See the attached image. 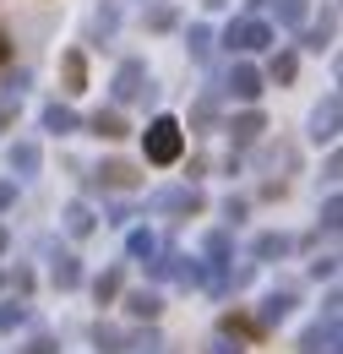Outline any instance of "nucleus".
Listing matches in <instances>:
<instances>
[{"label":"nucleus","instance_id":"a211bd4d","mask_svg":"<svg viewBox=\"0 0 343 354\" xmlns=\"http://www.w3.org/2000/svg\"><path fill=\"white\" fill-rule=\"evenodd\" d=\"M147 28H153V33L174 28V6H153V11H147Z\"/></svg>","mask_w":343,"mask_h":354},{"label":"nucleus","instance_id":"20e7f679","mask_svg":"<svg viewBox=\"0 0 343 354\" xmlns=\"http://www.w3.org/2000/svg\"><path fill=\"white\" fill-rule=\"evenodd\" d=\"M261 82H267V77H261L251 60H234V66H229V82H223V88L234 93V98H245V104H251V98H261Z\"/></svg>","mask_w":343,"mask_h":354},{"label":"nucleus","instance_id":"4be33fe9","mask_svg":"<svg viewBox=\"0 0 343 354\" xmlns=\"http://www.w3.org/2000/svg\"><path fill=\"white\" fill-rule=\"evenodd\" d=\"M284 316H289V295H272L267 300V322H284Z\"/></svg>","mask_w":343,"mask_h":354},{"label":"nucleus","instance_id":"5701e85b","mask_svg":"<svg viewBox=\"0 0 343 354\" xmlns=\"http://www.w3.org/2000/svg\"><path fill=\"white\" fill-rule=\"evenodd\" d=\"M17 322H22V306H6V310H0V327H6V333H11Z\"/></svg>","mask_w":343,"mask_h":354},{"label":"nucleus","instance_id":"0eeeda50","mask_svg":"<svg viewBox=\"0 0 343 354\" xmlns=\"http://www.w3.org/2000/svg\"><path fill=\"white\" fill-rule=\"evenodd\" d=\"M87 131L98 136V142H120L131 126L120 120V109H98V115H87Z\"/></svg>","mask_w":343,"mask_h":354},{"label":"nucleus","instance_id":"6ab92c4d","mask_svg":"<svg viewBox=\"0 0 343 354\" xmlns=\"http://www.w3.org/2000/svg\"><path fill=\"white\" fill-rule=\"evenodd\" d=\"M289 251V240L284 234H267V240H257V257H284Z\"/></svg>","mask_w":343,"mask_h":354},{"label":"nucleus","instance_id":"dca6fc26","mask_svg":"<svg viewBox=\"0 0 343 354\" xmlns=\"http://www.w3.org/2000/svg\"><path fill=\"white\" fill-rule=\"evenodd\" d=\"M115 28H120V17H115V6H104V11L93 17V39H109Z\"/></svg>","mask_w":343,"mask_h":354},{"label":"nucleus","instance_id":"b1692460","mask_svg":"<svg viewBox=\"0 0 343 354\" xmlns=\"http://www.w3.org/2000/svg\"><path fill=\"white\" fill-rule=\"evenodd\" d=\"M11 196H17V185H11V180H0V207H11Z\"/></svg>","mask_w":343,"mask_h":354},{"label":"nucleus","instance_id":"7ed1b4c3","mask_svg":"<svg viewBox=\"0 0 343 354\" xmlns=\"http://www.w3.org/2000/svg\"><path fill=\"white\" fill-rule=\"evenodd\" d=\"M223 44L240 49V55H257V49L272 44V28L257 22V17H240V22H229V28H223Z\"/></svg>","mask_w":343,"mask_h":354},{"label":"nucleus","instance_id":"39448f33","mask_svg":"<svg viewBox=\"0 0 343 354\" xmlns=\"http://www.w3.org/2000/svg\"><path fill=\"white\" fill-rule=\"evenodd\" d=\"M338 115H343L338 93H327V98L316 104V115H310V142H333V136H338Z\"/></svg>","mask_w":343,"mask_h":354},{"label":"nucleus","instance_id":"412c9836","mask_svg":"<svg viewBox=\"0 0 343 354\" xmlns=\"http://www.w3.org/2000/svg\"><path fill=\"white\" fill-rule=\"evenodd\" d=\"M115 295H120V272H104L98 278V300H115Z\"/></svg>","mask_w":343,"mask_h":354},{"label":"nucleus","instance_id":"2eb2a0df","mask_svg":"<svg viewBox=\"0 0 343 354\" xmlns=\"http://www.w3.org/2000/svg\"><path fill=\"white\" fill-rule=\"evenodd\" d=\"M66 229H71V234H87V229H93V213H87L82 202H71V207H66Z\"/></svg>","mask_w":343,"mask_h":354},{"label":"nucleus","instance_id":"4468645a","mask_svg":"<svg viewBox=\"0 0 343 354\" xmlns=\"http://www.w3.org/2000/svg\"><path fill=\"white\" fill-rule=\"evenodd\" d=\"M55 283H60V289H77V283H82V267H77V257H60V262H55Z\"/></svg>","mask_w":343,"mask_h":354},{"label":"nucleus","instance_id":"aec40b11","mask_svg":"<svg viewBox=\"0 0 343 354\" xmlns=\"http://www.w3.org/2000/svg\"><path fill=\"white\" fill-rule=\"evenodd\" d=\"M131 316H158V295H131Z\"/></svg>","mask_w":343,"mask_h":354},{"label":"nucleus","instance_id":"f257e3e1","mask_svg":"<svg viewBox=\"0 0 343 354\" xmlns=\"http://www.w3.org/2000/svg\"><path fill=\"white\" fill-rule=\"evenodd\" d=\"M142 147H147V164H174V158H180V147H185V136H180V120H174V115H158V120H147V131H142Z\"/></svg>","mask_w":343,"mask_h":354},{"label":"nucleus","instance_id":"423d86ee","mask_svg":"<svg viewBox=\"0 0 343 354\" xmlns=\"http://www.w3.org/2000/svg\"><path fill=\"white\" fill-rule=\"evenodd\" d=\"M6 158H11V175H39V164H44V153H39V142H28V136H22V142H11V153H6Z\"/></svg>","mask_w":343,"mask_h":354},{"label":"nucleus","instance_id":"f8f14e48","mask_svg":"<svg viewBox=\"0 0 343 354\" xmlns=\"http://www.w3.org/2000/svg\"><path fill=\"white\" fill-rule=\"evenodd\" d=\"M272 17H278L284 28H300L305 22V0H272Z\"/></svg>","mask_w":343,"mask_h":354},{"label":"nucleus","instance_id":"1a4fd4ad","mask_svg":"<svg viewBox=\"0 0 343 354\" xmlns=\"http://www.w3.org/2000/svg\"><path fill=\"white\" fill-rule=\"evenodd\" d=\"M261 131H267V120H261L257 109H245V115H234V120H229V136H234L240 147H245V142H257Z\"/></svg>","mask_w":343,"mask_h":354},{"label":"nucleus","instance_id":"9b49d317","mask_svg":"<svg viewBox=\"0 0 343 354\" xmlns=\"http://www.w3.org/2000/svg\"><path fill=\"white\" fill-rule=\"evenodd\" d=\"M185 44H191V60H207V55H213V28H207V22H196V28H191V33H185Z\"/></svg>","mask_w":343,"mask_h":354},{"label":"nucleus","instance_id":"393cba45","mask_svg":"<svg viewBox=\"0 0 343 354\" xmlns=\"http://www.w3.org/2000/svg\"><path fill=\"white\" fill-rule=\"evenodd\" d=\"M28 354H55V349H49V338H33V344H28Z\"/></svg>","mask_w":343,"mask_h":354},{"label":"nucleus","instance_id":"f03ea898","mask_svg":"<svg viewBox=\"0 0 343 354\" xmlns=\"http://www.w3.org/2000/svg\"><path fill=\"white\" fill-rule=\"evenodd\" d=\"M136 98H153L147 60H120V71H115V104H136Z\"/></svg>","mask_w":343,"mask_h":354},{"label":"nucleus","instance_id":"a878e982","mask_svg":"<svg viewBox=\"0 0 343 354\" xmlns=\"http://www.w3.org/2000/svg\"><path fill=\"white\" fill-rule=\"evenodd\" d=\"M6 60H11V39L0 33V66H6Z\"/></svg>","mask_w":343,"mask_h":354},{"label":"nucleus","instance_id":"6e6552de","mask_svg":"<svg viewBox=\"0 0 343 354\" xmlns=\"http://www.w3.org/2000/svg\"><path fill=\"white\" fill-rule=\"evenodd\" d=\"M60 77H66V93L87 88V55L82 49H66V55H60Z\"/></svg>","mask_w":343,"mask_h":354},{"label":"nucleus","instance_id":"ddd939ff","mask_svg":"<svg viewBox=\"0 0 343 354\" xmlns=\"http://www.w3.org/2000/svg\"><path fill=\"white\" fill-rule=\"evenodd\" d=\"M98 175L109 180V185H136V169H131L126 158H109V164H104V169H98Z\"/></svg>","mask_w":343,"mask_h":354},{"label":"nucleus","instance_id":"f3484780","mask_svg":"<svg viewBox=\"0 0 343 354\" xmlns=\"http://www.w3.org/2000/svg\"><path fill=\"white\" fill-rule=\"evenodd\" d=\"M295 71H300L295 55H272V82H295Z\"/></svg>","mask_w":343,"mask_h":354},{"label":"nucleus","instance_id":"9d476101","mask_svg":"<svg viewBox=\"0 0 343 354\" xmlns=\"http://www.w3.org/2000/svg\"><path fill=\"white\" fill-rule=\"evenodd\" d=\"M44 131H55V136H71V131H77V115H71L66 104H49V109H44Z\"/></svg>","mask_w":343,"mask_h":354}]
</instances>
